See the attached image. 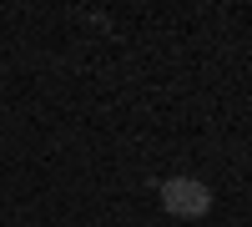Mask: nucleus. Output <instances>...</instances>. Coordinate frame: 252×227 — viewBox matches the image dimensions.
<instances>
[{
    "mask_svg": "<svg viewBox=\"0 0 252 227\" xmlns=\"http://www.w3.org/2000/svg\"><path fill=\"white\" fill-rule=\"evenodd\" d=\"M161 207L182 222H197V217L212 212V187L202 177H166L161 182Z\"/></svg>",
    "mask_w": 252,
    "mask_h": 227,
    "instance_id": "f257e3e1",
    "label": "nucleus"
}]
</instances>
